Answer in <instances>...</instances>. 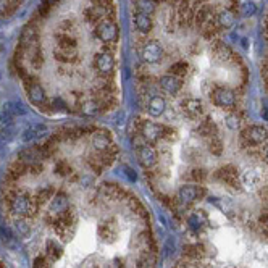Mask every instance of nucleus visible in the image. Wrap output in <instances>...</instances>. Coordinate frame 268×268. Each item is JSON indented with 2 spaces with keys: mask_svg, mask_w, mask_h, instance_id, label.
I'll list each match as a JSON object with an SVG mask.
<instances>
[{
  "mask_svg": "<svg viewBox=\"0 0 268 268\" xmlns=\"http://www.w3.org/2000/svg\"><path fill=\"white\" fill-rule=\"evenodd\" d=\"M78 26L75 19L63 18L57 23L54 31V55L55 62L60 65H75L80 62V37H78Z\"/></svg>",
  "mask_w": 268,
  "mask_h": 268,
  "instance_id": "nucleus-1",
  "label": "nucleus"
},
{
  "mask_svg": "<svg viewBox=\"0 0 268 268\" xmlns=\"http://www.w3.org/2000/svg\"><path fill=\"white\" fill-rule=\"evenodd\" d=\"M241 173L236 165H233V163H225V165H221L220 168H217L215 172L212 173L213 179L218 181L220 184H226L233 189H239L243 187L241 184Z\"/></svg>",
  "mask_w": 268,
  "mask_h": 268,
  "instance_id": "nucleus-2",
  "label": "nucleus"
},
{
  "mask_svg": "<svg viewBox=\"0 0 268 268\" xmlns=\"http://www.w3.org/2000/svg\"><path fill=\"white\" fill-rule=\"evenodd\" d=\"M212 102L215 107L228 110V112H236L238 107V92L230 88L218 86L212 92Z\"/></svg>",
  "mask_w": 268,
  "mask_h": 268,
  "instance_id": "nucleus-3",
  "label": "nucleus"
},
{
  "mask_svg": "<svg viewBox=\"0 0 268 268\" xmlns=\"http://www.w3.org/2000/svg\"><path fill=\"white\" fill-rule=\"evenodd\" d=\"M241 184L246 189H262V175L256 168H247L241 175Z\"/></svg>",
  "mask_w": 268,
  "mask_h": 268,
  "instance_id": "nucleus-4",
  "label": "nucleus"
},
{
  "mask_svg": "<svg viewBox=\"0 0 268 268\" xmlns=\"http://www.w3.org/2000/svg\"><path fill=\"white\" fill-rule=\"evenodd\" d=\"M217 23L221 29H230L236 23V15L230 8H221L217 13Z\"/></svg>",
  "mask_w": 268,
  "mask_h": 268,
  "instance_id": "nucleus-5",
  "label": "nucleus"
},
{
  "mask_svg": "<svg viewBox=\"0 0 268 268\" xmlns=\"http://www.w3.org/2000/svg\"><path fill=\"white\" fill-rule=\"evenodd\" d=\"M243 13L244 15H254V13H256V5H254L252 2H247V3H244L243 5Z\"/></svg>",
  "mask_w": 268,
  "mask_h": 268,
  "instance_id": "nucleus-6",
  "label": "nucleus"
}]
</instances>
